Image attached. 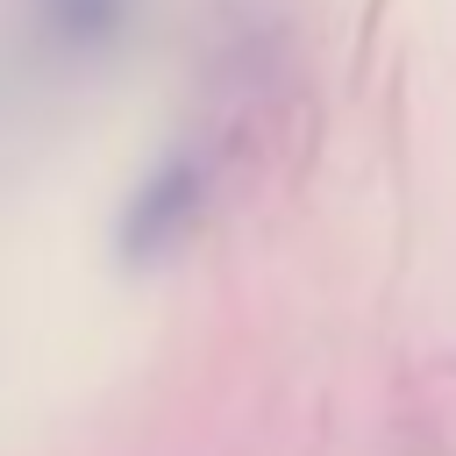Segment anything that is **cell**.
I'll return each mask as SVG.
<instances>
[{"instance_id":"obj_1","label":"cell","mask_w":456,"mask_h":456,"mask_svg":"<svg viewBox=\"0 0 456 456\" xmlns=\"http://www.w3.org/2000/svg\"><path fill=\"white\" fill-rule=\"evenodd\" d=\"M200 200H207V171L192 150H171L135 192H128V214H121V249L142 264V256H164L192 221H200Z\"/></svg>"},{"instance_id":"obj_2","label":"cell","mask_w":456,"mask_h":456,"mask_svg":"<svg viewBox=\"0 0 456 456\" xmlns=\"http://www.w3.org/2000/svg\"><path fill=\"white\" fill-rule=\"evenodd\" d=\"M135 0H28V43L71 64H93L128 43Z\"/></svg>"}]
</instances>
